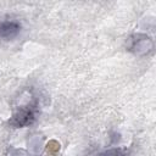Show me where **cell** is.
<instances>
[{
	"label": "cell",
	"mask_w": 156,
	"mask_h": 156,
	"mask_svg": "<svg viewBox=\"0 0 156 156\" xmlns=\"http://www.w3.org/2000/svg\"><path fill=\"white\" fill-rule=\"evenodd\" d=\"M35 118V110L32 106L20 107L18 111L15 112L11 119V124L13 127H26L30 124Z\"/></svg>",
	"instance_id": "obj_1"
},
{
	"label": "cell",
	"mask_w": 156,
	"mask_h": 156,
	"mask_svg": "<svg viewBox=\"0 0 156 156\" xmlns=\"http://www.w3.org/2000/svg\"><path fill=\"white\" fill-rule=\"evenodd\" d=\"M20 30V26L16 22H5L0 26V34L4 38H12Z\"/></svg>",
	"instance_id": "obj_2"
}]
</instances>
